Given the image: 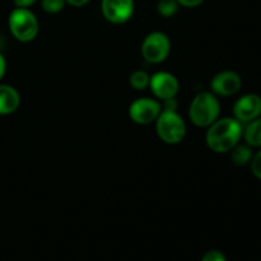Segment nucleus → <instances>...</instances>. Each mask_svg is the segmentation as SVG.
Segmentation results:
<instances>
[{
    "label": "nucleus",
    "instance_id": "nucleus-15",
    "mask_svg": "<svg viewBox=\"0 0 261 261\" xmlns=\"http://www.w3.org/2000/svg\"><path fill=\"white\" fill-rule=\"evenodd\" d=\"M177 0H160L157 4V10L162 17H172L178 10Z\"/></svg>",
    "mask_w": 261,
    "mask_h": 261
},
{
    "label": "nucleus",
    "instance_id": "nucleus-18",
    "mask_svg": "<svg viewBox=\"0 0 261 261\" xmlns=\"http://www.w3.org/2000/svg\"><path fill=\"white\" fill-rule=\"evenodd\" d=\"M201 261H227V259L221 251L211 250V251H208L205 255H204Z\"/></svg>",
    "mask_w": 261,
    "mask_h": 261
},
{
    "label": "nucleus",
    "instance_id": "nucleus-13",
    "mask_svg": "<svg viewBox=\"0 0 261 261\" xmlns=\"http://www.w3.org/2000/svg\"><path fill=\"white\" fill-rule=\"evenodd\" d=\"M252 148L249 144H237L231 149V160L236 166L249 165L252 160Z\"/></svg>",
    "mask_w": 261,
    "mask_h": 261
},
{
    "label": "nucleus",
    "instance_id": "nucleus-4",
    "mask_svg": "<svg viewBox=\"0 0 261 261\" xmlns=\"http://www.w3.org/2000/svg\"><path fill=\"white\" fill-rule=\"evenodd\" d=\"M12 35L22 42H30L37 36L40 24L36 15L28 8H15L9 15Z\"/></svg>",
    "mask_w": 261,
    "mask_h": 261
},
{
    "label": "nucleus",
    "instance_id": "nucleus-6",
    "mask_svg": "<svg viewBox=\"0 0 261 261\" xmlns=\"http://www.w3.org/2000/svg\"><path fill=\"white\" fill-rule=\"evenodd\" d=\"M161 111H162V106L157 99L143 97V98L135 99L130 105L129 116L137 124L148 125L157 120Z\"/></svg>",
    "mask_w": 261,
    "mask_h": 261
},
{
    "label": "nucleus",
    "instance_id": "nucleus-23",
    "mask_svg": "<svg viewBox=\"0 0 261 261\" xmlns=\"http://www.w3.org/2000/svg\"><path fill=\"white\" fill-rule=\"evenodd\" d=\"M5 68H7V64H5V59H4V56H3L2 54H0V79H2L3 76H4Z\"/></svg>",
    "mask_w": 261,
    "mask_h": 261
},
{
    "label": "nucleus",
    "instance_id": "nucleus-22",
    "mask_svg": "<svg viewBox=\"0 0 261 261\" xmlns=\"http://www.w3.org/2000/svg\"><path fill=\"white\" fill-rule=\"evenodd\" d=\"M66 3H69L70 5H73V7H83V5H86L87 3L91 2V0H65Z\"/></svg>",
    "mask_w": 261,
    "mask_h": 261
},
{
    "label": "nucleus",
    "instance_id": "nucleus-7",
    "mask_svg": "<svg viewBox=\"0 0 261 261\" xmlns=\"http://www.w3.org/2000/svg\"><path fill=\"white\" fill-rule=\"evenodd\" d=\"M150 91L153 92L158 99H170L175 98L176 94L178 93L180 84H178L177 78L173 74L167 73V71H158L150 76L149 82Z\"/></svg>",
    "mask_w": 261,
    "mask_h": 261
},
{
    "label": "nucleus",
    "instance_id": "nucleus-11",
    "mask_svg": "<svg viewBox=\"0 0 261 261\" xmlns=\"http://www.w3.org/2000/svg\"><path fill=\"white\" fill-rule=\"evenodd\" d=\"M20 96L10 86L0 84V115H9L19 107Z\"/></svg>",
    "mask_w": 261,
    "mask_h": 261
},
{
    "label": "nucleus",
    "instance_id": "nucleus-10",
    "mask_svg": "<svg viewBox=\"0 0 261 261\" xmlns=\"http://www.w3.org/2000/svg\"><path fill=\"white\" fill-rule=\"evenodd\" d=\"M211 87L213 93L217 96L229 97L240 92L242 87V79L236 71L223 70L212 79Z\"/></svg>",
    "mask_w": 261,
    "mask_h": 261
},
{
    "label": "nucleus",
    "instance_id": "nucleus-8",
    "mask_svg": "<svg viewBox=\"0 0 261 261\" xmlns=\"http://www.w3.org/2000/svg\"><path fill=\"white\" fill-rule=\"evenodd\" d=\"M261 116V97L247 93L240 97L233 106V117L241 124H247Z\"/></svg>",
    "mask_w": 261,
    "mask_h": 261
},
{
    "label": "nucleus",
    "instance_id": "nucleus-9",
    "mask_svg": "<svg viewBox=\"0 0 261 261\" xmlns=\"http://www.w3.org/2000/svg\"><path fill=\"white\" fill-rule=\"evenodd\" d=\"M102 13L109 22L121 24L134 13V0H102Z\"/></svg>",
    "mask_w": 261,
    "mask_h": 261
},
{
    "label": "nucleus",
    "instance_id": "nucleus-14",
    "mask_svg": "<svg viewBox=\"0 0 261 261\" xmlns=\"http://www.w3.org/2000/svg\"><path fill=\"white\" fill-rule=\"evenodd\" d=\"M130 86L137 91H144L145 88L149 87L150 76L147 71L144 70H135L133 71L129 78Z\"/></svg>",
    "mask_w": 261,
    "mask_h": 261
},
{
    "label": "nucleus",
    "instance_id": "nucleus-3",
    "mask_svg": "<svg viewBox=\"0 0 261 261\" xmlns=\"http://www.w3.org/2000/svg\"><path fill=\"white\" fill-rule=\"evenodd\" d=\"M155 130L162 142L167 144H178L186 135V124L176 111L162 110L155 120Z\"/></svg>",
    "mask_w": 261,
    "mask_h": 261
},
{
    "label": "nucleus",
    "instance_id": "nucleus-19",
    "mask_svg": "<svg viewBox=\"0 0 261 261\" xmlns=\"http://www.w3.org/2000/svg\"><path fill=\"white\" fill-rule=\"evenodd\" d=\"M161 106L166 111H176V109H177V101L175 98L163 99V105H161Z\"/></svg>",
    "mask_w": 261,
    "mask_h": 261
},
{
    "label": "nucleus",
    "instance_id": "nucleus-5",
    "mask_svg": "<svg viewBox=\"0 0 261 261\" xmlns=\"http://www.w3.org/2000/svg\"><path fill=\"white\" fill-rule=\"evenodd\" d=\"M171 53V41L163 32H152L142 43V55L148 63L160 64L168 58Z\"/></svg>",
    "mask_w": 261,
    "mask_h": 261
},
{
    "label": "nucleus",
    "instance_id": "nucleus-21",
    "mask_svg": "<svg viewBox=\"0 0 261 261\" xmlns=\"http://www.w3.org/2000/svg\"><path fill=\"white\" fill-rule=\"evenodd\" d=\"M35 3L36 0H14V4L17 5V8H28Z\"/></svg>",
    "mask_w": 261,
    "mask_h": 261
},
{
    "label": "nucleus",
    "instance_id": "nucleus-12",
    "mask_svg": "<svg viewBox=\"0 0 261 261\" xmlns=\"http://www.w3.org/2000/svg\"><path fill=\"white\" fill-rule=\"evenodd\" d=\"M242 137L251 148H261V116L247 122Z\"/></svg>",
    "mask_w": 261,
    "mask_h": 261
},
{
    "label": "nucleus",
    "instance_id": "nucleus-20",
    "mask_svg": "<svg viewBox=\"0 0 261 261\" xmlns=\"http://www.w3.org/2000/svg\"><path fill=\"white\" fill-rule=\"evenodd\" d=\"M177 3L185 8H195L198 5L203 4L204 0H177Z\"/></svg>",
    "mask_w": 261,
    "mask_h": 261
},
{
    "label": "nucleus",
    "instance_id": "nucleus-16",
    "mask_svg": "<svg viewBox=\"0 0 261 261\" xmlns=\"http://www.w3.org/2000/svg\"><path fill=\"white\" fill-rule=\"evenodd\" d=\"M65 4V0H41L42 9L46 13H50V14H56V13L61 12Z\"/></svg>",
    "mask_w": 261,
    "mask_h": 261
},
{
    "label": "nucleus",
    "instance_id": "nucleus-1",
    "mask_svg": "<svg viewBox=\"0 0 261 261\" xmlns=\"http://www.w3.org/2000/svg\"><path fill=\"white\" fill-rule=\"evenodd\" d=\"M244 124L234 117L217 119L208 126L205 140L209 149L216 153L231 152L232 148L237 145L244 134Z\"/></svg>",
    "mask_w": 261,
    "mask_h": 261
},
{
    "label": "nucleus",
    "instance_id": "nucleus-17",
    "mask_svg": "<svg viewBox=\"0 0 261 261\" xmlns=\"http://www.w3.org/2000/svg\"><path fill=\"white\" fill-rule=\"evenodd\" d=\"M250 165H251V171L255 177L261 180V149L252 155V160L250 162Z\"/></svg>",
    "mask_w": 261,
    "mask_h": 261
},
{
    "label": "nucleus",
    "instance_id": "nucleus-2",
    "mask_svg": "<svg viewBox=\"0 0 261 261\" xmlns=\"http://www.w3.org/2000/svg\"><path fill=\"white\" fill-rule=\"evenodd\" d=\"M221 105L216 94L211 92H201L196 94L189 109V116L191 122L196 126L208 127L219 119Z\"/></svg>",
    "mask_w": 261,
    "mask_h": 261
}]
</instances>
